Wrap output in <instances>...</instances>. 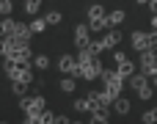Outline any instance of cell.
<instances>
[{"label": "cell", "instance_id": "1", "mask_svg": "<svg viewBox=\"0 0 157 124\" xmlns=\"http://www.w3.org/2000/svg\"><path fill=\"white\" fill-rule=\"evenodd\" d=\"M132 47H135L138 52L155 50V47H157V36H155V33H144V30H135V33H132Z\"/></svg>", "mask_w": 157, "mask_h": 124}, {"label": "cell", "instance_id": "2", "mask_svg": "<svg viewBox=\"0 0 157 124\" xmlns=\"http://www.w3.org/2000/svg\"><path fill=\"white\" fill-rule=\"evenodd\" d=\"M105 66L99 64V55L91 61V64H80V72L75 75V77H83V80H94V77H99V72H102Z\"/></svg>", "mask_w": 157, "mask_h": 124}, {"label": "cell", "instance_id": "3", "mask_svg": "<svg viewBox=\"0 0 157 124\" xmlns=\"http://www.w3.org/2000/svg\"><path fill=\"white\" fill-rule=\"evenodd\" d=\"M141 72H146L149 77H155V75H157V52H155V50L141 52Z\"/></svg>", "mask_w": 157, "mask_h": 124}, {"label": "cell", "instance_id": "4", "mask_svg": "<svg viewBox=\"0 0 157 124\" xmlns=\"http://www.w3.org/2000/svg\"><path fill=\"white\" fill-rule=\"evenodd\" d=\"M75 44H77V50H86V47H91V28L88 25H77L75 28Z\"/></svg>", "mask_w": 157, "mask_h": 124}, {"label": "cell", "instance_id": "5", "mask_svg": "<svg viewBox=\"0 0 157 124\" xmlns=\"http://www.w3.org/2000/svg\"><path fill=\"white\" fill-rule=\"evenodd\" d=\"M44 97H19V110L30 113V110H44Z\"/></svg>", "mask_w": 157, "mask_h": 124}, {"label": "cell", "instance_id": "6", "mask_svg": "<svg viewBox=\"0 0 157 124\" xmlns=\"http://www.w3.org/2000/svg\"><path fill=\"white\" fill-rule=\"evenodd\" d=\"M58 69L63 72V75H77L80 72V64H77V58H72V55H61V61H58Z\"/></svg>", "mask_w": 157, "mask_h": 124}, {"label": "cell", "instance_id": "7", "mask_svg": "<svg viewBox=\"0 0 157 124\" xmlns=\"http://www.w3.org/2000/svg\"><path fill=\"white\" fill-rule=\"evenodd\" d=\"M30 36H33V30H30V25H25V22H17V28H14V33H11V39H17V41H30Z\"/></svg>", "mask_w": 157, "mask_h": 124}, {"label": "cell", "instance_id": "8", "mask_svg": "<svg viewBox=\"0 0 157 124\" xmlns=\"http://www.w3.org/2000/svg\"><path fill=\"white\" fill-rule=\"evenodd\" d=\"M11 61H17V64H30V61H33L30 47H28L25 41H19V47H17V52H14V58H11Z\"/></svg>", "mask_w": 157, "mask_h": 124}, {"label": "cell", "instance_id": "9", "mask_svg": "<svg viewBox=\"0 0 157 124\" xmlns=\"http://www.w3.org/2000/svg\"><path fill=\"white\" fill-rule=\"evenodd\" d=\"M132 72H135V64H132V61H124V64H119V69H116V75H119L121 80L132 77Z\"/></svg>", "mask_w": 157, "mask_h": 124}, {"label": "cell", "instance_id": "10", "mask_svg": "<svg viewBox=\"0 0 157 124\" xmlns=\"http://www.w3.org/2000/svg\"><path fill=\"white\" fill-rule=\"evenodd\" d=\"M130 86H132V88H138V91H141V88H146V86H149V75H146V72H141V75H132Z\"/></svg>", "mask_w": 157, "mask_h": 124}, {"label": "cell", "instance_id": "11", "mask_svg": "<svg viewBox=\"0 0 157 124\" xmlns=\"http://www.w3.org/2000/svg\"><path fill=\"white\" fill-rule=\"evenodd\" d=\"M130 108H132V105H130V99H124V97H119V99L113 102V110H116L119 116H127V113H130Z\"/></svg>", "mask_w": 157, "mask_h": 124}, {"label": "cell", "instance_id": "12", "mask_svg": "<svg viewBox=\"0 0 157 124\" xmlns=\"http://www.w3.org/2000/svg\"><path fill=\"white\" fill-rule=\"evenodd\" d=\"M124 17H127V14H124L121 8H116V11H110V14H108V22H110V28H119V25L124 22Z\"/></svg>", "mask_w": 157, "mask_h": 124}, {"label": "cell", "instance_id": "13", "mask_svg": "<svg viewBox=\"0 0 157 124\" xmlns=\"http://www.w3.org/2000/svg\"><path fill=\"white\" fill-rule=\"evenodd\" d=\"M102 39H105V44H108V50H110V47H116V44L121 41V33H119V30L113 28V30H108V33H105Z\"/></svg>", "mask_w": 157, "mask_h": 124}, {"label": "cell", "instance_id": "14", "mask_svg": "<svg viewBox=\"0 0 157 124\" xmlns=\"http://www.w3.org/2000/svg\"><path fill=\"white\" fill-rule=\"evenodd\" d=\"M88 28H91L94 33H99V30L110 28V22H108V17H102V19H91V22H88Z\"/></svg>", "mask_w": 157, "mask_h": 124}, {"label": "cell", "instance_id": "15", "mask_svg": "<svg viewBox=\"0 0 157 124\" xmlns=\"http://www.w3.org/2000/svg\"><path fill=\"white\" fill-rule=\"evenodd\" d=\"M75 110H80V113H91V99H88V97L75 99Z\"/></svg>", "mask_w": 157, "mask_h": 124}, {"label": "cell", "instance_id": "16", "mask_svg": "<svg viewBox=\"0 0 157 124\" xmlns=\"http://www.w3.org/2000/svg\"><path fill=\"white\" fill-rule=\"evenodd\" d=\"M102 17H108V14H105V8H102L99 3H94V6L88 8V19H102Z\"/></svg>", "mask_w": 157, "mask_h": 124}, {"label": "cell", "instance_id": "17", "mask_svg": "<svg viewBox=\"0 0 157 124\" xmlns=\"http://www.w3.org/2000/svg\"><path fill=\"white\" fill-rule=\"evenodd\" d=\"M108 50V44H105V39H97V41H91V52L94 55H102Z\"/></svg>", "mask_w": 157, "mask_h": 124}, {"label": "cell", "instance_id": "18", "mask_svg": "<svg viewBox=\"0 0 157 124\" xmlns=\"http://www.w3.org/2000/svg\"><path fill=\"white\" fill-rule=\"evenodd\" d=\"M61 91H63V94H72V91H75V77H72V75L61 80Z\"/></svg>", "mask_w": 157, "mask_h": 124}, {"label": "cell", "instance_id": "19", "mask_svg": "<svg viewBox=\"0 0 157 124\" xmlns=\"http://www.w3.org/2000/svg\"><path fill=\"white\" fill-rule=\"evenodd\" d=\"M25 124H41V110H30V113H25Z\"/></svg>", "mask_w": 157, "mask_h": 124}, {"label": "cell", "instance_id": "20", "mask_svg": "<svg viewBox=\"0 0 157 124\" xmlns=\"http://www.w3.org/2000/svg\"><path fill=\"white\" fill-rule=\"evenodd\" d=\"M44 19H47V25H61V22H63V17H61V11H50V14L44 17Z\"/></svg>", "mask_w": 157, "mask_h": 124}, {"label": "cell", "instance_id": "21", "mask_svg": "<svg viewBox=\"0 0 157 124\" xmlns=\"http://www.w3.org/2000/svg\"><path fill=\"white\" fill-rule=\"evenodd\" d=\"M44 28H47V19H41V17L30 22V30H33V33H44Z\"/></svg>", "mask_w": 157, "mask_h": 124}, {"label": "cell", "instance_id": "22", "mask_svg": "<svg viewBox=\"0 0 157 124\" xmlns=\"http://www.w3.org/2000/svg\"><path fill=\"white\" fill-rule=\"evenodd\" d=\"M11 91H14V97H25V91H28V83H19V80H14Z\"/></svg>", "mask_w": 157, "mask_h": 124}, {"label": "cell", "instance_id": "23", "mask_svg": "<svg viewBox=\"0 0 157 124\" xmlns=\"http://www.w3.org/2000/svg\"><path fill=\"white\" fill-rule=\"evenodd\" d=\"M141 122H144V124H157V108H152V110H146V113L141 116Z\"/></svg>", "mask_w": 157, "mask_h": 124}, {"label": "cell", "instance_id": "24", "mask_svg": "<svg viewBox=\"0 0 157 124\" xmlns=\"http://www.w3.org/2000/svg\"><path fill=\"white\" fill-rule=\"evenodd\" d=\"M41 3H44V0H25V11H28V14H36Z\"/></svg>", "mask_w": 157, "mask_h": 124}, {"label": "cell", "instance_id": "25", "mask_svg": "<svg viewBox=\"0 0 157 124\" xmlns=\"http://www.w3.org/2000/svg\"><path fill=\"white\" fill-rule=\"evenodd\" d=\"M33 66H39V69H47V66H50V58H47V55H36V58H33Z\"/></svg>", "mask_w": 157, "mask_h": 124}, {"label": "cell", "instance_id": "26", "mask_svg": "<svg viewBox=\"0 0 157 124\" xmlns=\"http://www.w3.org/2000/svg\"><path fill=\"white\" fill-rule=\"evenodd\" d=\"M88 124H110V122H108L105 113H91V122H88Z\"/></svg>", "mask_w": 157, "mask_h": 124}, {"label": "cell", "instance_id": "27", "mask_svg": "<svg viewBox=\"0 0 157 124\" xmlns=\"http://www.w3.org/2000/svg\"><path fill=\"white\" fill-rule=\"evenodd\" d=\"M11 6H14V0H0V14L8 17V14H11Z\"/></svg>", "mask_w": 157, "mask_h": 124}, {"label": "cell", "instance_id": "28", "mask_svg": "<svg viewBox=\"0 0 157 124\" xmlns=\"http://www.w3.org/2000/svg\"><path fill=\"white\" fill-rule=\"evenodd\" d=\"M41 124H55V113L52 110H41Z\"/></svg>", "mask_w": 157, "mask_h": 124}, {"label": "cell", "instance_id": "29", "mask_svg": "<svg viewBox=\"0 0 157 124\" xmlns=\"http://www.w3.org/2000/svg\"><path fill=\"white\" fill-rule=\"evenodd\" d=\"M113 58H116V64H124V61H130V58H127V52H121V50H116V55H113Z\"/></svg>", "mask_w": 157, "mask_h": 124}, {"label": "cell", "instance_id": "30", "mask_svg": "<svg viewBox=\"0 0 157 124\" xmlns=\"http://www.w3.org/2000/svg\"><path fill=\"white\" fill-rule=\"evenodd\" d=\"M138 97H141V99H149V97H152V88H149V86H146V88H141V91H138Z\"/></svg>", "mask_w": 157, "mask_h": 124}, {"label": "cell", "instance_id": "31", "mask_svg": "<svg viewBox=\"0 0 157 124\" xmlns=\"http://www.w3.org/2000/svg\"><path fill=\"white\" fill-rule=\"evenodd\" d=\"M55 124H72V122H69L66 116H55Z\"/></svg>", "mask_w": 157, "mask_h": 124}, {"label": "cell", "instance_id": "32", "mask_svg": "<svg viewBox=\"0 0 157 124\" xmlns=\"http://www.w3.org/2000/svg\"><path fill=\"white\" fill-rule=\"evenodd\" d=\"M149 8H152V14H157V0H149Z\"/></svg>", "mask_w": 157, "mask_h": 124}, {"label": "cell", "instance_id": "33", "mask_svg": "<svg viewBox=\"0 0 157 124\" xmlns=\"http://www.w3.org/2000/svg\"><path fill=\"white\" fill-rule=\"evenodd\" d=\"M152 30H155V33H157V14H155V17H152Z\"/></svg>", "mask_w": 157, "mask_h": 124}, {"label": "cell", "instance_id": "34", "mask_svg": "<svg viewBox=\"0 0 157 124\" xmlns=\"http://www.w3.org/2000/svg\"><path fill=\"white\" fill-rule=\"evenodd\" d=\"M135 3H138V6H149V0H135Z\"/></svg>", "mask_w": 157, "mask_h": 124}, {"label": "cell", "instance_id": "35", "mask_svg": "<svg viewBox=\"0 0 157 124\" xmlns=\"http://www.w3.org/2000/svg\"><path fill=\"white\" fill-rule=\"evenodd\" d=\"M0 36H6V30H3V22H0Z\"/></svg>", "mask_w": 157, "mask_h": 124}, {"label": "cell", "instance_id": "36", "mask_svg": "<svg viewBox=\"0 0 157 124\" xmlns=\"http://www.w3.org/2000/svg\"><path fill=\"white\" fill-rule=\"evenodd\" d=\"M152 83H155V88H157V75H155V77H152Z\"/></svg>", "mask_w": 157, "mask_h": 124}, {"label": "cell", "instance_id": "37", "mask_svg": "<svg viewBox=\"0 0 157 124\" xmlns=\"http://www.w3.org/2000/svg\"><path fill=\"white\" fill-rule=\"evenodd\" d=\"M72 124H83V122H72Z\"/></svg>", "mask_w": 157, "mask_h": 124}, {"label": "cell", "instance_id": "38", "mask_svg": "<svg viewBox=\"0 0 157 124\" xmlns=\"http://www.w3.org/2000/svg\"><path fill=\"white\" fill-rule=\"evenodd\" d=\"M0 124H6V122H0Z\"/></svg>", "mask_w": 157, "mask_h": 124}]
</instances>
